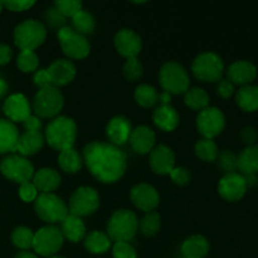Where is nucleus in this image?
<instances>
[{
  "instance_id": "58",
  "label": "nucleus",
  "mask_w": 258,
  "mask_h": 258,
  "mask_svg": "<svg viewBox=\"0 0 258 258\" xmlns=\"http://www.w3.org/2000/svg\"><path fill=\"white\" fill-rule=\"evenodd\" d=\"M181 258H184V257H181Z\"/></svg>"
},
{
  "instance_id": "52",
  "label": "nucleus",
  "mask_w": 258,
  "mask_h": 258,
  "mask_svg": "<svg viewBox=\"0 0 258 258\" xmlns=\"http://www.w3.org/2000/svg\"><path fill=\"white\" fill-rule=\"evenodd\" d=\"M13 50L8 44H0V66L8 64L12 60Z\"/></svg>"
},
{
  "instance_id": "40",
  "label": "nucleus",
  "mask_w": 258,
  "mask_h": 258,
  "mask_svg": "<svg viewBox=\"0 0 258 258\" xmlns=\"http://www.w3.org/2000/svg\"><path fill=\"white\" fill-rule=\"evenodd\" d=\"M122 72L126 80L134 82V81H138L139 78H141L144 73V67L140 60L138 59V57L127 58L122 67Z\"/></svg>"
},
{
  "instance_id": "43",
  "label": "nucleus",
  "mask_w": 258,
  "mask_h": 258,
  "mask_svg": "<svg viewBox=\"0 0 258 258\" xmlns=\"http://www.w3.org/2000/svg\"><path fill=\"white\" fill-rule=\"evenodd\" d=\"M113 258H138L136 249L128 242H115L112 247Z\"/></svg>"
},
{
  "instance_id": "15",
  "label": "nucleus",
  "mask_w": 258,
  "mask_h": 258,
  "mask_svg": "<svg viewBox=\"0 0 258 258\" xmlns=\"http://www.w3.org/2000/svg\"><path fill=\"white\" fill-rule=\"evenodd\" d=\"M130 199L134 206L140 211L153 212L160 203V196L153 185L146 183L136 184L130 190Z\"/></svg>"
},
{
  "instance_id": "45",
  "label": "nucleus",
  "mask_w": 258,
  "mask_h": 258,
  "mask_svg": "<svg viewBox=\"0 0 258 258\" xmlns=\"http://www.w3.org/2000/svg\"><path fill=\"white\" fill-rule=\"evenodd\" d=\"M19 197L24 202H34L38 197V190L32 181L20 184L19 186Z\"/></svg>"
},
{
  "instance_id": "7",
  "label": "nucleus",
  "mask_w": 258,
  "mask_h": 258,
  "mask_svg": "<svg viewBox=\"0 0 258 258\" xmlns=\"http://www.w3.org/2000/svg\"><path fill=\"white\" fill-rule=\"evenodd\" d=\"M64 97L54 86L40 88L33 98V111L39 118H54L62 111Z\"/></svg>"
},
{
  "instance_id": "23",
  "label": "nucleus",
  "mask_w": 258,
  "mask_h": 258,
  "mask_svg": "<svg viewBox=\"0 0 258 258\" xmlns=\"http://www.w3.org/2000/svg\"><path fill=\"white\" fill-rule=\"evenodd\" d=\"M45 139L40 131H25L19 136L17 150L22 156H30L39 153L44 146Z\"/></svg>"
},
{
  "instance_id": "12",
  "label": "nucleus",
  "mask_w": 258,
  "mask_h": 258,
  "mask_svg": "<svg viewBox=\"0 0 258 258\" xmlns=\"http://www.w3.org/2000/svg\"><path fill=\"white\" fill-rule=\"evenodd\" d=\"M63 241L64 238L58 227L45 226L34 233L33 249L40 256L52 257L62 248Z\"/></svg>"
},
{
  "instance_id": "41",
  "label": "nucleus",
  "mask_w": 258,
  "mask_h": 258,
  "mask_svg": "<svg viewBox=\"0 0 258 258\" xmlns=\"http://www.w3.org/2000/svg\"><path fill=\"white\" fill-rule=\"evenodd\" d=\"M218 165L219 168L226 174L229 173H236L238 169V164H237V155L232 150H223L218 154Z\"/></svg>"
},
{
  "instance_id": "9",
  "label": "nucleus",
  "mask_w": 258,
  "mask_h": 258,
  "mask_svg": "<svg viewBox=\"0 0 258 258\" xmlns=\"http://www.w3.org/2000/svg\"><path fill=\"white\" fill-rule=\"evenodd\" d=\"M100 207V196L92 186H80L73 191L68 203L71 216L88 217L95 213Z\"/></svg>"
},
{
  "instance_id": "8",
  "label": "nucleus",
  "mask_w": 258,
  "mask_h": 258,
  "mask_svg": "<svg viewBox=\"0 0 258 258\" xmlns=\"http://www.w3.org/2000/svg\"><path fill=\"white\" fill-rule=\"evenodd\" d=\"M191 72L203 82H219L224 73V63L217 53L204 52L193 60Z\"/></svg>"
},
{
  "instance_id": "2",
  "label": "nucleus",
  "mask_w": 258,
  "mask_h": 258,
  "mask_svg": "<svg viewBox=\"0 0 258 258\" xmlns=\"http://www.w3.org/2000/svg\"><path fill=\"white\" fill-rule=\"evenodd\" d=\"M44 139L48 145L58 151L73 148L77 139V125L68 116H57L49 121L44 131Z\"/></svg>"
},
{
  "instance_id": "46",
  "label": "nucleus",
  "mask_w": 258,
  "mask_h": 258,
  "mask_svg": "<svg viewBox=\"0 0 258 258\" xmlns=\"http://www.w3.org/2000/svg\"><path fill=\"white\" fill-rule=\"evenodd\" d=\"M33 83L37 86L38 88H45L52 86L50 83V78L49 75H48L47 70H38L34 72V76H33Z\"/></svg>"
},
{
  "instance_id": "44",
  "label": "nucleus",
  "mask_w": 258,
  "mask_h": 258,
  "mask_svg": "<svg viewBox=\"0 0 258 258\" xmlns=\"http://www.w3.org/2000/svg\"><path fill=\"white\" fill-rule=\"evenodd\" d=\"M169 175H170L171 180L175 184H178V185H186V184L190 183L191 174L190 171L186 168H184V166H175V168L170 171Z\"/></svg>"
},
{
  "instance_id": "49",
  "label": "nucleus",
  "mask_w": 258,
  "mask_h": 258,
  "mask_svg": "<svg viewBox=\"0 0 258 258\" xmlns=\"http://www.w3.org/2000/svg\"><path fill=\"white\" fill-rule=\"evenodd\" d=\"M217 93L222 98H229L234 93V85L228 80H221L217 85Z\"/></svg>"
},
{
  "instance_id": "50",
  "label": "nucleus",
  "mask_w": 258,
  "mask_h": 258,
  "mask_svg": "<svg viewBox=\"0 0 258 258\" xmlns=\"http://www.w3.org/2000/svg\"><path fill=\"white\" fill-rule=\"evenodd\" d=\"M45 17H47V22H49L50 25H53V27H59L64 23V17L55 8L48 10Z\"/></svg>"
},
{
  "instance_id": "20",
  "label": "nucleus",
  "mask_w": 258,
  "mask_h": 258,
  "mask_svg": "<svg viewBox=\"0 0 258 258\" xmlns=\"http://www.w3.org/2000/svg\"><path fill=\"white\" fill-rule=\"evenodd\" d=\"M47 71L50 83L57 88L72 82L77 73L76 66L68 59H55Z\"/></svg>"
},
{
  "instance_id": "28",
  "label": "nucleus",
  "mask_w": 258,
  "mask_h": 258,
  "mask_svg": "<svg viewBox=\"0 0 258 258\" xmlns=\"http://www.w3.org/2000/svg\"><path fill=\"white\" fill-rule=\"evenodd\" d=\"M60 232L63 238L68 239L72 243H77L85 239L86 237V226L83 221L78 217L68 214L62 222H60Z\"/></svg>"
},
{
  "instance_id": "27",
  "label": "nucleus",
  "mask_w": 258,
  "mask_h": 258,
  "mask_svg": "<svg viewBox=\"0 0 258 258\" xmlns=\"http://www.w3.org/2000/svg\"><path fill=\"white\" fill-rule=\"evenodd\" d=\"M19 131L14 122L0 118V154L12 153L17 150Z\"/></svg>"
},
{
  "instance_id": "42",
  "label": "nucleus",
  "mask_w": 258,
  "mask_h": 258,
  "mask_svg": "<svg viewBox=\"0 0 258 258\" xmlns=\"http://www.w3.org/2000/svg\"><path fill=\"white\" fill-rule=\"evenodd\" d=\"M54 8L64 18H73L78 12L82 10V3L80 0H55Z\"/></svg>"
},
{
  "instance_id": "37",
  "label": "nucleus",
  "mask_w": 258,
  "mask_h": 258,
  "mask_svg": "<svg viewBox=\"0 0 258 258\" xmlns=\"http://www.w3.org/2000/svg\"><path fill=\"white\" fill-rule=\"evenodd\" d=\"M161 227V217L156 212H149L139 222V229L145 237H154L159 233Z\"/></svg>"
},
{
  "instance_id": "36",
  "label": "nucleus",
  "mask_w": 258,
  "mask_h": 258,
  "mask_svg": "<svg viewBox=\"0 0 258 258\" xmlns=\"http://www.w3.org/2000/svg\"><path fill=\"white\" fill-rule=\"evenodd\" d=\"M196 155L198 156L201 160L207 161V163H213L218 158V146L211 139H201V140L197 141L196 148Z\"/></svg>"
},
{
  "instance_id": "48",
  "label": "nucleus",
  "mask_w": 258,
  "mask_h": 258,
  "mask_svg": "<svg viewBox=\"0 0 258 258\" xmlns=\"http://www.w3.org/2000/svg\"><path fill=\"white\" fill-rule=\"evenodd\" d=\"M241 139L248 146L256 145V141L258 140V131L253 126H246L241 130Z\"/></svg>"
},
{
  "instance_id": "35",
  "label": "nucleus",
  "mask_w": 258,
  "mask_h": 258,
  "mask_svg": "<svg viewBox=\"0 0 258 258\" xmlns=\"http://www.w3.org/2000/svg\"><path fill=\"white\" fill-rule=\"evenodd\" d=\"M73 30L82 35L92 34L96 28V20L87 10H81L72 18Z\"/></svg>"
},
{
  "instance_id": "39",
  "label": "nucleus",
  "mask_w": 258,
  "mask_h": 258,
  "mask_svg": "<svg viewBox=\"0 0 258 258\" xmlns=\"http://www.w3.org/2000/svg\"><path fill=\"white\" fill-rule=\"evenodd\" d=\"M39 64V58L34 50H20L17 57V66L22 72H35Z\"/></svg>"
},
{
  "instance_id": "29",
  "label": "nucleus",
  "mask_w": 258,
  "mask_h": 258,
  "mask_svg": "<svg viewBox=\"0 0 258 258\" xmlns=\"http://www.w3.org/2000/svg\"><path fill=\"white\" fill-rule=\"evenodd\" d=\"M237 164H238V170H241L244 175H251V174L258 173V145L247 146L246 149L239 153L237 156Z\"/></svg>"
},
{
  "instance_id": "13",
  "label": "nucleus",
  "mask_w": 258,
  "mask_h": 258,
  "mask_svg": "<svg viewBox=\"0 0 258 258\" xmlns=\"http://www.w3.org/2000/svg\"><path fill=\"white\" fill-rule=\"evenodd\" d=\"M226 127V116L219 108L207 107L197 116V128L203 139L213 140Z\"/></svg>"
},
{
  "instance_id": "11",
  "label": "nucleus",
  "mask_w": 258,
  "mask_h": 258,
  "mask_svg": "<svg viewBox=\"0 0 258 258\" xmlns=\"http://www.w3.org/2000/svg\"><path fill=\"white\" fill-rule=\"evenodd\" d=\"M0 171L9 180L18 184L28 183L34 175V166L22 155H9L0 164Z\"/></svg>"
},
{
  "instance_id": "32",
  "label": "nucleus",
  "mask_w": 258,
  "mask_h": 258,
  "mask_svg": "<svg viewBox=\"0 0 258 258\" xmlns=\"http://www.w3.org/2000/svg\"><path fill=\"white\" fill-rule=\"evenodd\" d=\"M111 239L106 233L92 231L85 237V248L93 254H102L110 249Z\"/></svg>"
},
{
  "instance_id": "55",
  "label": "nucleus",
  "mask_w": 258,
  "mask_h": 258,
  "mask_svg": "<svg viewBox=\"0 0 258 258\" xmlns=\"http://www.w3.org/2000/svg\"><path fill=\"white\" fill-rule=\"evenodd\" d=\"M15 258H38V256L35 253H33V252L20 251V252H18Z\"/></svg>"
},
{
  "instance_id": "21",
  "label": "nucleus",
  "mask_w": 258,
  "mask_h": 258,
  "mask_svg": "<svg viewBox=\"0 0 258 258\" xmlns=\"http://www.w3.org/2000/svg\"><path fill=\"white\" fill-rule=\"evenodd\" d=\"M227 77L233 85L248 86L257 77V68L248 60H237L227 68Z\"/></svg>"
},
{
  "instance_id": "30",
  "label": "nucleus",
  "mask_w": 258,
  "mask_h": 258,
  "mask_svg": "<svg viewBox=\"0 0 258 258\" xmlns=\"http://www.w3.org/2000/svg\"><path fill=\"white\" fill-rule=\"evenodd\" d=\"M58 165L64 173L75 174L82 169L83 159L75 148L66 149L58 155Z\"/></svg>"
},
{
  "instance_id": "54",
  "label": "nucleus",
  "mask_w": 258,
  "mask_h": 258,
  "mask_svg": "<svg viewBox=\"0 0 258 258\" xmlns=\"http://www.w3.org/2000/svg\"><path fill=\"white\" fill-rule=\"evenodd\" d=\"M244 179H246V183H247V186H253L257 184V175H254V174H251V175H243Z\"/></svg>"
},
{
  "instance_id": "14",
  "label": "nucleus",
  "mask_w": 258,
  "mask_h": 258,
  "mask_svg": "<svg viewBox=\"0 0 258 258\" xmlns=\"http://www.w3.org/2000/svg\"><path fill=\"white\" fill-rule=\"evenodd\" d=\"M246 179L242 174L229 173L224 174L218 183V193L224 201L238 202L244 197L247 191Z\"/></svg>"
},
{
  "instance_id": "6",
  "label": "nucleus",
  "mask_w": 258,
  "mask_h": 258,
  "mask_svg": "<svg viewBox=\"0 0 258 258\" xmlns=\"http://www.w3.org/2000/svg\"><path fill=\"white\" fill-rule=\"evenodd\" d=\"M47 29L42 22L27 19L14 29V43L20 50H34L44 43Z\"/></svg>"
},
{
  "instance_id": "56",
  "label": "nucleus",
  "mask_w": 258,
  "mask_h": 258,
  "mask_svg": "<svg viewBox=\"0 0 258 258\" xmlns=\"http://www.w3.org/2000/svg\"><path fill=\"white\" fill-rule=\"evenodd\" d=\"M48 258H66V257H62V256H52V257H48Z\"/></svg>"
},
{
  "instance_id": "10",
  "label": "nucleus",
  "mask_w": 258,
  "mask_h": 258,
  "mask_svg": "<svg viewBox=\"0 0 258 258\" xmlns=\"http://www.w3.org/2000/svg\"><path fill=\"white\" fill-rule=\"evenodd\" d=\"M58 40L63 53L72 59H83L91 52L90 42L85 35L75 32L71 27H60L58 29Z\"/></svg>"
},
{
  "instance_id": "51",
  "label": "nucleus",
  "mask_w": 258,
  "mask_h": 258,
  "mask_svg": "<svg viewBox=\"0 0 258 258\" xmlns=\"http://www.w3.org/2000/svg\"><path fill=\"white\" fill-rule=\"evenodd\" d=\"M23 125H24L25 131H40V128H42V121H40V118L38 116L30 115L29 117L23 121Z\"/></svg>"
},
{
  "instance_id": "19",
  "label": "nucleus",
  "mask_w": 258,
  "mask_h": 258,
  "mask_svg": "<svg viewBox=\"0 0 258 258\" xmlns=\"http://www.w3.org/2000/svg\"><path fill=\"white\" fill-rule=\"evenodd\" d=\"M133 133V126L130 120L125 116H115L108 121L106 126V135L111 144L115 146H121L126 144Z\"/></svg>"
},
{
  "instance_id": "53",
  "label": "nucleus",
  "mask_w": 258,
  "mask_h": 258,
  "mask_svg": "<svg viewBox=\"0 0 258 258\" xmlns=\"http://www.w3.org/2000/svg\"><path fill=\"white\" fill-rule=\"evenodd\" d=\"M8 91H9V86H8V83L3 78H0V98L4 97L8 93Z\"/></svg>"
},
{
  "instance_id": "31",
  "label": "nucleus",
  "mask_w": 258,
  "mask_h": 258,
  "mask_svg": "<svg viewBox=\"0 0 258 258\" xmlns=\"http://www.w3.org/2000/svg\"><path fill=\"white\" fill-rule=\"evenodd\" d=\"M236 102L244 112L258 110V86H243L236 95Z\"/></svg>"
},
{
  "instance_id": "24",
  "label": "nucleus",
  "mask_w": 258,
  "mask_h": 258,
  "mask_svg": "<svg viewBox=\"0 0 258 258\" xmlns=\"http://www.w3.org/2000/svg\"><path fill=\"white\" fill-rule=\"evenodd\" d=\"M32 183L40 193H52L60 185V175L52 168H42L35 171Z\"/></svg>"
},
{
  "instance_id": "57",
  "label": "nucleus",
  "mask_w": 258,
  "mask_h": 258,
  "mask_svg": "<svg viewBox=\"0 0 258 258\" xmlns=\"http://www.w3.org/2000/svg\"><path fill=\"white\" fill-rule=\"evenodd\" d=\"M2 10H3V4H2V2H0V13H2Z\"/></svg>"
},
{
  "instance_id": "3",
  "label": "nucleus",
  "mask_w": 258,
  "mask_h": 258,
  "mask_svg": "<svg viewBox=\"0 0 258 258\" xmlns=\"http://www.w3.org/2000/svg\"><path fill=\"white\" fill-rule=\"evenodd\" d=\"M139 229V219L133 211L118 209L113 212L107 223V236L115 242H130Z\"/></svg>"
},
{
  "instance_id": "1",
  "label": "nucleus",
  "mask_w": 258,
  "mask_h": 258,
  "mask_svg": "<svg viewBox=\"0 0 258 258\" xmlns=\"http://www.w3.org/2000/svg\"><path fill=\"white\" fill-rule=\"evenodd\" d=\"M83 161L88 171L105 184L120 180L126 171V154L111 143L92 141L83 148Z\"/></svg>"
},
{
  "instance_id": "5",
  "label": "nucleus",
  "mask_w": 258,
  "mask_h": 258,
  "mask_svg": "<svg viewBox=\"0 0 258 258\" xmlns=\"http://www.w3.org/2000/svg\"><path fill=\"white\" fill-rule=\"evenodd\" d=\"M34 211L43 222L60 223L70 214L68 206L54 193H40L34 201Z\"/></svg>"
},
{
  "instance_id": "26",
  "label": "nucleus",
  "mask_w": 258,
  "mask_h": 258,
  "mask_svg": "<svg viewBox=\"0 0 258 258\" xmlns=\"http://www.w3.org/2000/svg\"><path fill=\"white\" fill-rule=\"evenodd\" d=\"M211 249L209 241L202 234L188 237L181 243L180 251L184 258H204Z\"/></svg>"
},
{
  "instance_id": "25",
  "label": "nucleus",
  "mask_w": 258,
  "mask_h": 258,
  "mask_svg": "<svg viewBox=\"0 0 258 258\" xmlns=\"http://www.w3.org/2000/svg\"><path fill=\"white\" fill-rule=\"evenodd\" d=\"M154 123L163 131H174L179 125V113L173 106L161 105L153 113Z\"/></svg>"
},
{
  "instance_id": "16",
  "label": "nucleus",
  "mask_w": 258,
  "mask_h": 258,
  "mask_svg": "<svg viewBox=\"0 0 258 258\" xmlns=\"http://www.w3.org/2000/svg\"><path fill=\"white\" fill-rule=\"evenodd\" d=\"M113 44H115L116 50L127 59V58L138 57L143 48V40L135 30L123 28L115 34Z\"/></svg>"
},
{
  "instance_id": "34",
  "label": "nucleus",
  "mask_w": 258,
  "mask_h": 258,
  "mask_svg": "<svg viewBox=\"0 0 258 258\" xmlns=\"http://www.w3.org/2000/svg\"><path fill=\"white\" fill-rule=\"evenodd\" d=\"M184 102L188 107L191 110H204L208 107L209 105V95L207 93L206 90L199 87L190 88L185 92V97H184Z\"/></svg>"
},
{
  "instance_id": "33",
  "label": "nucleus",
  "mask_w": 258,
  "mask_h": 258,
  "mask_svg": "<svg viewBox=\"0 0 258 258\" xmlns=\"http://www.w3.org/2000/svg\"><path fill=\"white\" fill-rule=\"evenodd\" d=\"M135 101L139 106L144 108H150L156 105L159 101V93L154 86L143 83L139 85L135 90Z\"/></svg>"
},
{
  "instance_id": "17",
  "label": "nucleus",
  "mask_w": 258,
  "mask_h": 258,
  "mask_svg": "<svg viewBox=\"0 0 258 258\" xmlns=\"http://www.w3.org/2000/svg\"><path fill=\"white\" fill-rule=\"evenodd\" d=\"M150 168L159 175H169L175 168V154L169 146L160 144L150 151Z\"/></svg>"
},
{
  "instance_id": "4",
  "label": "nucleus",
  "mask_w": 258,
  "mask_h": 258,
  "mask_svg": "<svg viewBox=\"0 0 258 258\" xmlns=\"http://www.w3.org/2000/svg\"><path fill=\"white\" fill-rule=\"evenodd\" d=\"M159 81L161 87L169 95L185 93L190 86L188 71L183 64L175 60H169L161 66L159 71Z\"/></svg>"
},
{
  "instance_id": "22",
  "label": "nucleus",
  "mask_w": 258,
  "mask_h": 258,
  "mask_svg": "<svg viewBox=\"0 0 258 258\" xmlns=\"http://www.w3.org/2000/svg\"><path fill=\"white\" fill-rule=\"evenodd\" d=\"M128 143L135 153L145 155L155 148V133L148 126H139L133 130Z\"/></svg>"
},
{
  "instance_id": "18",
  "label": "nucleus",
  "mask_w": 258,
  "mask_h": 258,
  "mask_svg": "<svg viewBox=\"0 0 258 258\" xmlns=\"http://www.w3.org/2000/svg\"><path fill=\"white\" fill-rule=\"evenodd\" d=\"M3 111L5 116L9 118L12 122H23L25 118H28L32 112V107L25 97L22 93H14L10 95L3 105Z\"/></svg>"
},
{
  "instance_id": "47",
  "label": "nucleus",
  "mask_w": 258,
  "mask_h": 258,
  "mask_svg": "<svg viewBox=\"0 0 258 258\" xmlns=\"http://www.w3.org/2000/svg\"><path fill=\"white\" fill-rule=\"evenodd\" d=\"M3 7L12 12H24V10L30 9L35 4L34 0H24V2H3Z\"/></svg>"
},
{
  "instance_id": "38",
  "label": "nucleus",
  "mask_w": 258,
  "mask_h": 258,
  "mask_svg": "<svg viewBox=\"0 0 258 258\" xmlns=\"http://www.w3.org/2000/svg\"><path fill=\"white\" fill-rule=\"evenodd\" d=\"M33 241H34V233L28 227H17L12 233V242L17 248L22 251H28L33 248Z\"/></svg>"
}]
</instances>
